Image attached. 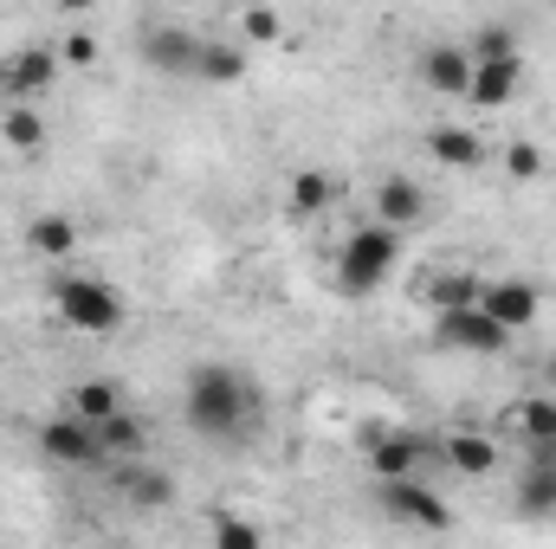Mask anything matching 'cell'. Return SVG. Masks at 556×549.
Here are the masks:
<instances>
[{
	"label": "cell",
	"mask_w": 556,
	"mask_h": 549,
	"mask_svg": "<svg viewBox=\"0 0 556 549\" xmlns=\"http://www.w3.org/2000/svg\"><path fill=\"white\" fill-rule=\"evenodd\" d=\"M181 408H188V426H194V433H207V439H240V433L253 426L260 395H253V382H247L240 369H227V362H201V369L188 375Z\"/></svg>",
	"instance_id": "6da1fadb"
},
{
	"label": "cell",
	"mask_w": 556,
	"mask_h": 549,
	"mask_svg": "<svg viewBox=\"0 0 556 549\" xmlns=\"http://www.w3.org/2000/svg\"><path fill=\"white\" fill-rule=\"evenodd\" d=\"M395 259H402V240H395V227H356L350 240H343V253H337V291L343 297H369V291H382L389 272H395Z\"/></svg>",
	"instance_id": "7a4b0ae2"
},
{
	"label": "cell",
	"mask_w": 556,
	"mask_h": 549,
	"mask_svg": "<svg viewBox=\"0 0 556 549\" xmlns=\"http://www.w3.org/2000/svg\"><path fill=\"white\" fill-rule=\"evenodd\" d=\"M52 310L72 323V330H85V336H111L117 323H124V291L117 284H104V278H59L52 284Z\"/></svg>",
	"instance_id": "3957f363"
},
{
	"label": "cell",
	"mask_w": 556,
	"mask_h": 549,
	"mask_svg": "<svg viewBox=\"0 0 556 549\" xmlns=\"http://www.w3.org/2000/svg\"><path fill=\"white\" fill-rule=\"evenodd\" d=\"M433 343L453 349V356H498V349H511V330L485 304H459V310L433 317Z\"/></svg>",
	"instance_id": "277c9868"
},
{
	"label": "cell",
	"mask_w": 556,
	"mask_h": 549,
	"mask_svg": "<svg viewBox=\"0 0 556 549\" xmlns=\"http://www.w3.org/2000/svg\"><path fill=\"white\" fill-rule=\"evenodd\" d=\"M39 452L52 459V465H98V459H111L104 452V439H98V420H85V413H52L46 426H39Z\"/></svg>",
	"instance_id": "5b68a950"
},
{
	"label": "cell",
	"mask_w": 556,
	"mask_h": 549,
	"mask_svg": "<svg viewBox=\"0 0 556 549\" xmlns=\"http://www.w3.org/2000/svg\"><path fill=\"white\" fill-rule=\"evenodd\" d=\"M363 452H369L376 478H402L420 465V452H433V439L415 426H363Z\"/></svg>",
	"instance_id": "8992f818"
},
{
	"label": "cell",
	"mask_w": 556,
	"mask_h": 549,
	"mask_svg": "<svg viewBox=\"0 0 556 549\" xmlns=\"http://www.w3.org/2000/svg\"><path fill=\"white\" fill-rule=\"evenodd\" d=\"M382 511H389V518H402V524H415V531H446V524H453V511L420 485L415 472L382 478Z\"/></svg>",
	"instance_id": "52a82bcc"
},
{
	"label": "cell",
	"mask_w": 556,
	"mask_h": 549,
	"mask_svg": "<svg viewBox=\"0 0 556 549\" xmlns=\"http://www.w3.org/2000/svg\"><path fill=\"white\" fill-rule=\"evenodd\" d=\"M59 52H46V46H20L13 59H0V91L13 98V104H33L39 91H52V78H59Z\"/></svg>",
	"instance_id": "ba28073f"
},
{
	"label": "cell",
	"mask_w": 556,
	"mask_h": 549,
	"mask_svg": "<svg viewBox=\"0 0 556 549\" xmlns=\"http://www.w3.org/2000/svg\"><path fill=\"white\" fill-rule=\"evenodd\" d=\"M194 59H201V33L188 26H149L142 33V65L162 72V78H194Z\"/></svg>",
	"instance_id": "9c48e42d"
},
{
	"label": "cell",
	"mask_w": 556,
	"mask_h": 549,
	"mask_svg": "<svg viewBox=\"0 0 556 549\" xmlns=\"http://www.w3.org/2000/svg\"><path fill=\"white\" fill-rule=\"evenodd\" d=\"M479 304H485L511 336H518V330H531V323L544 317V291H538L531 278H492V284L479 291Z\"/></svg>",
	"instance_id": "30bf717a"
},
{
	"label": "cell",
	"mask_w": 556,
	"mask_h": 549,
	"mask_svg": "<svg viewBox=\"0 0 556 549\" xmlns=\"http://www.w3.org/2000/svg\"><path fill=\"white\" fill-rule=\"evenodd\" d=\"M518 85H525V59H518V52H505V59H472L466 98H472L479 111H498V104L518 98Z\"/></svg>",
	"instance_id": "8fae6325"
},
{
	"label": "cell",
	"mask_w": 556,
	"mask_h": 549,
	"mask_svg": "<svg viewBox=\"0 0 556 549\" xmlns=\"http://www.w3.org/2000/svg\"><path fill=\"white\" fill-rule=\"evenodd\" d=\"M420 78H427V91H440V98H466V85H472V52H466V46H427V52H420Z\"/></svg>",
	"instance_id": "7c38bea8"
},
{
	"label": "cell",
	"mask_w": 556,
	"mask_h": 549,
	"mask_svg": "<svg viewBox=\"0 0 556 549\" xmlns=\"http://www.w3.org/2000/svg\"><path fill=\"white\" fill-rule=\"evenodd\" d=\"M420 214H427V194H420L415 175H382V188H376V220L382 227H415Z\"/></svg>",
	"instance_id": "4fadbf2b"
},
{
	"label": "cell",
	"mask_w": 556,
	"mask_h": 549,
	"mask_svg": "<svg viewBox=\"0 0 556 549\" xmlns=\"http://www.w3.org/2000/svg\"><path fill=\"white\" fill-rule=\"evenodd\" d=\"M511 426L525 433V446H531L538 459H556V395H525V401L511 408Z\"/></svg>",
	"instance_id": "5bb4252c"
},
{
	"label": "cell",
	"mask_w": 556,
	"mask_h": 549,
	"mask_svg": "<svg viewBox=\"0 0 556 549\" xmlns=\"http://www.w3.org/2000/svg\"><path fill=\"white\" fill-rule=\"evenodd\" d=\"M479 291H485V278H472V272H427V278H415V297L427 304V310L479 304Z\"/></svg>",
	"instance_id": "9a60e30c"
},
{
	"label": "cell",
	"mask_w": 556,
	"mask_h": 549,
	"mask_svg": "<svg viewBox=\"0 0 556 549\" xmlns=\"http://www.w3.org/2000/svg\"><path fill=\"white\" fill-rule=\"evenodd\" d=\"M433 452H440V459H446V465H453L459 478H485V472L498 465V446H492L485 433H446V439H440Z\"/></svg>",
	"instance_id": "2e32d148"
},
{
	"label": "cell",
	"mask_w": 556,
	"mask_h": 549,
	"mask_svg": "<svg viewBox=\"0 0 556 549\" xmlns=\"http://www.w3.org/2000/svg\"><path fill=\"white\" fill-rule=\"evenodd\" d=\"M427 155H433L440 168H479V162H485V142L472 137L466 124H433V130H427Z\"/></svg>",
	"instance_id": "e0dca14e"
},
{
	"label": "cell",
	"mask_w": 556,
	"mask_h": 549,
	"mask_svg": "<svg viewBox=\"0 0 556 549\" xmlns=\"http://www.w3.org/2000/svg\"><path fill=\"white\" fill-rule=\"evenodd\" d=\"M285 201H291L298 220L330 214V201H337V175H330V168H298V175L285 181Z\"/></svg>",
	"instance_id": "ac0fdd59"
},
{
	"label": "cell",
	"mask_w": 556,
	"mask_h": 549,
	"mask_svg": "<svg viewBox=\"0 0 556 549\" xmlns=\"http://www.w3.org/2000/svg\"><path fill=\"white\" fill-rule=\"evenodd\" d=\"M247 78V52L233 39H201V59H194V85H240Z\"/></svg>",
	"instance_id": "d6986e66"
},
{
	"label": "cell",
	"mask_w": 556,
	"mask_h": 549,
	"mask_svg": "<svg viewBox=\"0 0 556 549\" xmlns=\"http://www.w3.org/2000/svg\"><path fill=\"white\" fill-rule=\"evenodd\" d=\"M26 246H33L39 259H72L78 220H72V214H39V220H26Z\"/></svg>",
	"instance_id": "ffe728a7"
},
{
	"label": "cell",
	"mask_w": 556,
	"mask_h": 549,
	"mask_svg": "<svg viewBox=\"0 0 556 549\" xmlns=\"http://www.w3.org/2000/svg\"><path fill=\"white\" fill-rule=\"evenodd\" d=\"M117 491H124L130 505H142V511H162V505L175 498V478H168V472H149V465H124V472H117Z\"/></svg>",
	"instance_id": "44dd1931"
},
{
	"label": "cell",
	"mask_w": 556,
	"mask_h": 549,
	"mask_svg": "<svg viewBox=\"0 0 556 549\" xmlns=\"http://www.w3.org/2000/svg\"><path fill=\"white\" fill-rule=\"evenodd\" d=\"M98 439H104V452H117V459H137L142 446H149V426H142L130 408H117V413H104V420H98Z\"/></svg>",
	"instance_id": "7402d4cb"
},
{
	"label": "cell",
	"mask_w": 556,
	"mask_h": 549,
	"mask_svg": "<svg viewBox=\"0 0 556 549\" xmlns=\"http://www.w3.org/2000/svg\"><path fill=\"white\" fill-rule=\"evenodd\" d=\"M117 408H124V382H111V375H91L72 388V413H85V420H104Z\"/></svg>",
	"instance_id": "603a6c76"
},
{
	"label": "cell",
	"mask_w": 556,
	"mask_h": 549,
	"mask_svg": "<svg viewBox=\"0 0 556 549\" xmlns=\"http://www.w3.org/2000/svg\"><path fill=\"white\" fill-rule=\"evenodd\" d=\"M518 505L525 511H556V459H538L531 452V465L518 478Z\"/></svg>",
	"instance_id": "cb8c5ba5"
},
{
	"label": "cell",
	"mask_w": 556,
	"mask_h": 549,
	"mask_svg": "<svg viewBox=\"0 0 556 549\" xmlns=\"http://www.w3.org/2000/svg\"><path fill=\"white\" fill-rule=\"evenodd\" d=\"M0 137L13 142L20 155H33V149L46 142V124H39V111H33V104H7V117H0Z\"/></svg>",
	"instance_id": "d4e9b609"
},
{
	"label": "cell",
	"mask_w": 556,
	"mask_h": 549,
	"mask_svg": "<svg viewBox=\"0 0 556 549\" xmlns=\"http://www.w3.org/2000/svg\"><path fill=\"white\" fill-rule=\"evenodd\" d=\"M240 39H247V46H278V39H285L278 7H247V13H240Z\"/></svg>",
	"instance_id": "484cf974"
},
{
	"label": "cell",
	"mask_w": 556,
	"mask_h": 549,
	"mask_svg": "<svg viewBox=\"0 0 556 549\" xmlns=\"http://www.w3.org/2000/svg\"><path fill=\"white\" fill-rule=\"evenodd\" d=\"M207 531H214V544H220V549H260V544H266V537H260V524H247V518H227V511H220Z\"/></svg>",
	"instance_id": "4316f807"
},
{
	"label": "cell",
	"mask_w": 556,
	"mask_h": 549,
	"mask_svg": "<svg viewBox=\"0 0 556 549\" xmlns=\"http://www.w3.org/2000/svg\"><path fill=\"white\" fill-rule=\"evenodd\" d=\"M505 175H511V181H538V175H544V149L518 137L511 149H505Z\"/></svg>",
	"instance_id": "83f0119b"
},
{
	"label": "cell",
	"mask_w": 556,
	"mask_h": 549,
	"mask_svg": "<svg viewBox=\"0 0 556 549\" xmlns=\"http://www.w3.org/2000/svg\"><path fill=\"white\" fill-rule=\"evenodd\" d=\"M466 52H472V59H505V52H518V33H511V26H479Z\"/></svg>",
	"instance_id": "f1b7e54d"
},
{
	"label": "cell",
	"mask_w": 556,
	"mask_h": 549,
	"mask_svg": "<svg viewBox=\"0 0 556 549\" xmlns=\"http://www.w3.org/2000/svg\"><path fill=\"white\" fill-rule=\"evenodd\" d=\"M59 59H65L72 72H85V65H98V39H91V33H65V46H59Z\"/></svg>",
	"instance_id": "f546056e"
},
{
	"label": "cell",
	"mask_w": 556,
	"mask_h": 549,
	"mask_svg": "<svg viewBox=\"0 0 556 549\" xmlns=\"http://www.w3.org/2000/svg\"><path fill=\"white\" fill-rule=\"evenodd\" d=\"M98 0H59V13H91Z\"/></svg>",
	"instance_id": "4dcf8cb0"
},
{
	"label": "cell",
	"mask_w": 556,
	"mask_h": 549,
	"mask_svg": "<svg viewBox=\"0 0 556 549\" xmlns=\"http://www.w3.org/2000/svg\"><path fill=\"white\" fill-rule=\"evenodd\" d=\"M544 388H551V395H556V356H551V362H544Z\"/></svg>",
	"instance_id": "1f68e13d"
}]
</instances>
